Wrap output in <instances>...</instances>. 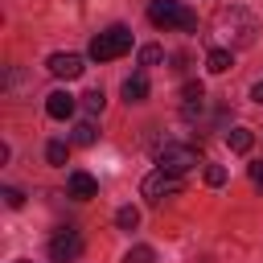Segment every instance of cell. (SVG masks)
I'll use <instances>...</instances> for the list:
<instances>
[{
    "instance_id": "cell-20",
    "label": "cell",
    "mask_w": 263,
    "mask_h": 263,
    "mask_svg": "<svg viewBox=\"0 0 263 263\" xmlns=\"http://www.w3.org/2000/svg\"><path fill=\"white\" fill-rule=\"evenodd\" d=\"M4 201H8V205H12V210H16V205H25V193H21V189H12V185H8V189H4Z\"/></svg>"
},
{
    "instance_id": "cell-17",
    "label": "cell",
    "mask_w": 263,
    "mask_h": 263,
    "mask_svg": "<svg viewBox=\"0 0 263 263\" xmlns=\"http://www.w3.org/2000/svg\"><path fill=\"white\" fill-rule=\"evenodd\" d=\"M123 263H156V251H152V247H144V242H140V247H132V251H127V255H123Z\"/></svg>"
},
{
    "instance_id": "cell-7",
    "label": "cell",
    "mask_w": 263,
    "mask_h": 263,
    "mask_svg": "<svg viewBox=\"0 0 263 263\" xmlns=\"http://www.w3.org/2000/svg\"><path fill=\"white\" fill-rule=\"evenodd\" d=\"M82 70H86V66H82L78 53H53V58H49V74H53V78H66V82H70V78H78Z\"/></svg>"
},
{
    "instance_id": "cell-14",
    "label": "cell",
    "mask_w": 263,
    "mask_h": 263,
    "mask_svg": "<svg viewBox=\"0 0 263 263\" xmlns=\"http://www.w3.org/2000/svg\"><path fill=\"white\" fill-rule=\"evenodd\" d=\"M82 107H86V111H90V115H99V111H103V107H107V95H103V90H99V86H95V90H86V95H82Z\"/></svg>"
},
{
    "instance_id": "cell-15",
    "label": "cell",
    "mask_w": 263,
    "mask_h": 263,
    "mask_svg": "<svg viewBox=\"0 0 263 263\" xmlns=\"http://www.w3.org/2000/svg\"><path fill=\"white\" fill-rule=\"evenodd\" d=\"M66 156H70V148H66L62 140H49V144H45V160H49V164H66Z\"/></svg>"
},
{
    "instance_id": "cell-9",
    "label": "cell",
    "mask_w": 263,
    "mask_h": 263,
    "mask_svg": "<svg viewBox=\"0 0 263 263\" xmlns=\"http://www.w3.org/2000/svg\"><path fill=\"white\" fill-rule=\"evenodd\" d=\"M45 115H49V119H70V115H74V95L53 90V95L45 99Z\"/></svg>"
},
{
    "instance_id": "cell-22",
    "label": "cell",
    "mask_w": 263,
    "mask_h": 263,
    "mask_svg": "<svg viewBox=\"0 0 263 263\" xmlns=\"http://www.w3.org/2000/svg\"><path fill=\"white\" fill-rule=\"evenodd\" d=\"M251 99H255V103H259V107H263V78H259V82H255V86H251Z\"/></svg>"
},
{
    "instance_id": "cell-1",
    "label": "cell",
    "mask_w": 263,
    "mask_h": 263,
    "mask_svg": "<svg viewBox=\"0 0 263 263\" xmlns=\"http://www.w3.org/2000/svg\"><path fill=\"white\" fill-rule=\"evenodd\" d=\"M214 33H218L230 49H242V45H255L259 21H255L247 8L230 4V8H218V12H214Z\"/></svg>"
},
{
    "instance_id": "cell-12",
    "label": "cell",
    "mask_w": 263,
    "mask_h": 263,
    "mask_svg": "<svg viewBox=\"0 0 263 263\" xmlns=\"http://www.w3.org/2000/svg\"><path fill=\"white\" fill-rule=\"evenodd\" d=\"M205 66H210V74H226L234 62H230V49L226 45H218V49H210L205 53Z\"/></svg>"
},
{
    "instance_id": "cell-6",
    "label": "cell",
    "mask_w": 263,
    "mask_h": 263,
    "mask_svg": "<svg viewBox=\"0 0 263 263\" xmlns=\"http://www.w3.org/2000/svg\"><path fill=\"white\" fill-rule=\"evenodd\" d=\"M82 255V234H78V226H62L53 238H49V259L53 263H74Z\"/></svg>"
},
{
    "instance_id": "cell-8",
    "label": "cell",
    "mask_w": 263,
    "mask_h": 263,
    "mask_svg": "<svg viewBox=\"0 0 263 263\" xmlns=\"http://www.w3.org/2000/svg\"><path fill=\"white\" fill-rule=\"evenodd\" d=\"M66 189H70V197H78V201H90L95 193H99V181L90 177V173H70V181H66Z\"/></svg>"
},
{
    "instance_id": "cell-13",
    "label": "cell",
    "mask_w": 263,
    "mask_h": 263,
    "mask_svg": "<svg viewBox=\"0 0 263 263\" xmlns=\"http://www.w3.org/2000/svg\"><path fill=\"white\" fill-rule=\"evenodd\" d=\"M99 140V127H95V119H82L78 127H74V144H82V148H90Z\"/></svg>"
},
{
    "instance_id": "cell-11",
    "label": "cell",
    "mask_w": 263,
    "mask_h": 263,
    "mask_svg": "<svg viewBox=\"0 0 263 263\" xmlns=\"http://www.w3.org/2000/svg\"><path fill=\"white\" fill-rule=\"evenodd\" d=\"M226 144H230V152H251L255 132H251V127H230V132H226Z\"/></svg>"
},
{
    "instance_id": "cell-16",
    "label": "cell",
    "mask_w": 263,
    "mask_h": 263,
    "mask_svg": "<svg viewBox=\"0 0 263 263\" xmlns=\"http://www.w3.org/2000/svg\"><path fill=\"white\" fill-rule=\"evenodd\" d=\"M115 222H119V230H136V226H140V210H136V205H123V210L115 214Z\"/></svg>"
},
{
    "instance_id": "cell-5",
    "label": "cell",
    "mask_w": 263,
    "mask_h": 263,
    "mask_svg": "<svg viewBox=\"0 0 263 263\" xmlns=\"http://www.w3.org/2000/svg\"><path fill=\"white\" fill-rule=\"evenodd\" d=\"M140 193L148 197V205H160L164 197H177V193H181V177H177V173H164V168H156V173H148V177H144Z\"/></svg>"
},
{
    "instance_id": "cell-21",
    "label": "cell",
    "mask_w": 263,
    "mask_h": 263,
    "mask_svg": "<svg viewBox=\"0 0 263 263\" xmlns=\"http://www.w3.org/2000/svg\"><path fill=\"white\" fill-rule=\"evenodd\" d=\"M251 181L263 189V160H259V164H251Z\"/></svg>"
},
{
    "instance_id": "cell-18",
    "label": "cell",
    "mask_w": 263,
    "mask_h": 263,
    "mask_svg": "<svg viewBox=\"0 0 263 263\" xmlns=\"http://www.w3.org/2000/svg\"><path fill=\"white\" fill-rule=\"evenodd\" d=\"M156 62H164V49L160 45H144L140 49V66H156Z\"/></svg>"
},
{
    "instance_id": "cell-4",
    "label": "cell",
    "mask_w": 263,
    "mask_h": 263,
    "mask_svg": "<svg viewBox=\"0 0 263 263\" xmlns=\"http://www.w3.org/2000/svg\"><path fill=\"white\" fill-rule=\"evenodd\" d=\"M156 160H160V168H164V173H177V177H185L189 168H197V164H201V152H197L193 144H164Z\"/></svg>"
},
{
    "instance_id": "cell-2",
    "label": "cell",
    "mask_w": 263,
    "mask_h": 263,
    "mask_svg": "<svg viewBox=\"0 0 263 263\" xmlns=\"http://www.w3.org/2000/svg\"><path fill=\"white\" fill-rule=\"evenodd\" d=\"M148 21L156 25V29H197V16L181 4V0H152L148 4Z\"/></svg>"
},
{
    "instance_id": "cell-19",
    "label": "cell",
    "mask_w": 263,
    "mask_h": 263,
    "mask_svg": "<svg viewBox=\"0 0 263 263\" xmlns=\"http://www.w3.org/2000/svg\"><path fill=\"white\" fill-rule=\"evenodd\" d=\"M205 185H226V168L222 164H210L205 168Z\"/></svg>"
},
{
    "instance_id": "cell-3",
    "label": "cell",
    "mask_w": 263,
    "mask_h": 263,
    "mask_svg": "<svg viewBox=\"0 0 263 263\" xmlns=\"http://www.w3.org/2000/svg\"><path fill=\"white\" fill-rule=\"evenodd\" d=\"M127 49H132V29H123V25H111V29L95 33V41H90V58L95 62H115Z\"/></svg>"
},
{
    "instance_id": "cell-10",
    "label": "cell",
    "mask_w": 263,
    "mask_h": 263,
    "mask_svg": "<svg viewBox=\"0 0 263 263\" xmlns=\"http://www.w3.org/2000/svg\"><path fill=\"white\" fill-rule=\"evenodd\" d=\"M123 99H127V103H144V99H148V78H144V74H132V78L123 82Z\"/></svg>"
}]
</instances>
